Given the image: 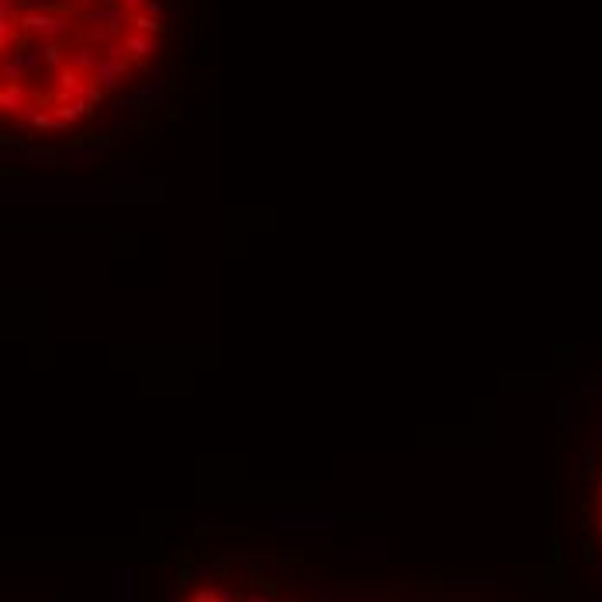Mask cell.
I'll use <instances>...</instances> for the list:
<instances>
[{
	"mask_svg": "<svg viewBox=\"0 0 602 602\" xmlns=\"http://www.w3.org/2000/svg\"><path fill=\"white\" fill-rule=\"evenodd\" d=\"M585 526H588V533H592V540H595V547H599V554H602V464L592 471V488H588V509H585Z\"/></svg>",
	"mask_w": 602,
	"mask_h": 602,
	"instance_id": "obj_1",
	"label": "cell"
}]
</instances>
